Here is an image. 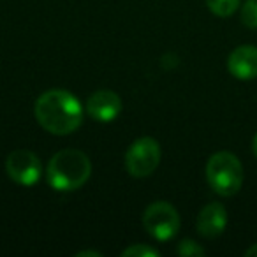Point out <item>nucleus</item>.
<instances>
[{"mask_svg": "<svg viewBox=\"0 0 257 257\" xmlns=\"http://www.w3.org/2000/svg\"><path fill=\"white\" fill-rule=\"evenodd\" d=\"M36 120L44 131L55 136H67L83 123L81 102L71 92L53 88L44 92L36 102Z\"/></svg>", "mask_w": 257, "mask_h": 257, "instance_id": "obj_1", "label": "nucleus"}, {"mask_svg": "<svg viewBox=\"0 0 257 257\" xmlns=\"http://www.w3.org/2000/svg\"><path fill=\"white\" fill-rule=\"evenodd\" d=\"M92 175V162L81 150L67 148L51 157L46 169V178L51 189L60 192L78 190L88 182Z\"/></svg>", "mask_w": 257, "mask_h": 257, "instance_id": "obj_2", "label": "nucleus"}, {"mask_svg": "<svg viewBox=\"0 0 257 257\" xmlns=\"http://www.w3.org/2000/svg\"><path fill=\"white\" fill-rule=\"evenodd\" d=\"M206 180L213 192L222 197H231L243 185V166L231 152H217L208 159Z\"/></svg>", "mask_w": 257, "mask_h": 257, "instance_id": "obj_3", "label": "nucleus"}, {"mask_svg": "<svg viewBox=\"0 0 257 257\" xmlns=\"http://www.w3.org/2000/svg\"><path fill=\"white\" fill-rule=\"evenodd\" d=\"M143 225L150 236L159 241L175 238L180 231V215L173 204L166 201L152 203L143 213Z\"/></svg>", "mask_w": 257, "mask_h": 257, "instance_id": "obj_4", "label": "nucleus"}, {"mask_svg": "<svg viewBox=\"0 0 257 257\" xmlns=\"http://www.w3.org/2000/svg\"><path fill=\"white\" fill-rule=\"evenodd\" d=\"M161 162V147L154 138H140L125 152V169L134 178L150 176Z\"/></svg>", "mask_w": 257, "mask_h": 257, "instance_id": "obj_5", "label": "nucleus"}, {"mask_svg": "<svg viewBox=\"0 0 257 257\" xmlns=\"http://www.w3.org/2000/svg\"><path fill=\"white\" fill-rule=\"evenodd\" d=\"M6 171L15 183L23 187H32L39 182L43 164L34 152L15 150L6 159Z\"/></svg>", "mask_w": 257, "mask_h": 257, "instance_id": "obj_6", "label": "nucleus"}, {"mask_svg": "<svg viewBox=\"0 0 257 257\" xmlns=\"http://www.w3.org/2000/svg\"><path fill=\"white\" fill-rule=\"evenodd\" d=\"M123 109L121 99L113 90H97L86 100V113L97 121H113Z\"/></svg>", "mask_w": 257, "mask_h": 257, "instance_id": "obj_7", "label": "nucleus"}, {"mask_svg": "<svg viewBox=\"0 0 257 257\" xmlns=\"http://www.w3.org/2000/svg\"><path fill=\"white\" fill-rule=\"evenodd\" d=\"M227 69L231 76L241 81L257 78V48L250 44L234 48L227 58Z\"/></svg>", "mask_w": 257, "mask_h": 257, "instance_id": "obj_8", "label": "nucleus"}, {"mask_svg": "<svg viewBox=\"0 0 257 257\" xmlns=\"http://www.w3.org/2000/svg\"><path fill=\"white\" fill-rule=\"evenodd\" d=\"M225 225H227V211L220 203L206 204L197 215L196 227L203 238H217L225 231Z\"/></svg>", "mask_w": 257, "mask_h": 257, "instance_id": "obj_9", "label": "nucleus"}, {"mask_svg": "<svg viewBox=\"0 0 257 257\" xmlns=\"http://www.w3.org/2000/svg\"><path fill=\"white\" fill-rule=\"evenodd\" d=\"M241 0H206V6L215 16L218 18H227L236 9L239 8Z\"/></svg>", "mask_w": 257, "mask_h": 257, "instance_id": "obj_10", "label": "nucleus"}, {"mask_svg": "<svg viewBox=\"0 0 257 257\" xmlns=\"http://www.w3.org/2000/svg\"><path fill=\"white\" fill-rule=\"evenodd\" d=\"M241 23L248 29H257V0H245L241 8Z\"/></svg>", "mask_w": 257, "mask_h": 257, "instance_id": "obj_11", "label": "nucleus"}, {"mask_svg": "<svg viewBox=\"0 0 257 257\" xmlns=\"http://www.w3.org/2000/svg\"><path fill=\"white\" fill-rule=\"evenodd\" d=\"M161 252L150 245H133L121 252V257H159Z\"/></svg>", "mask_w": 257, "mask_h": 257, "instance_id": "obj_12", "label": "nucleus"}, {"mask_svg": "<svg viewBox=\"0 0 257 257\" xmlns=\"http://www.w3.org/2000/svg\"><path fill=\"white\" fill-rule=\"evenodd\" d=\"M176 252L182 257H203L206 253V250L203 246H199L192 239H183L178 246H176Z\"/></svg>", "mask_w": 257, "mask_h": 257, "instance_id": "obj_13", "label": "nucleus"}, {"mask_svg": "<svg viewBox=\"0 0 257 257\" xmlns=\"http://www.w3.org/2000/svg\"><path fill=\"white\" fill-rule=\"evenodd\" d=\"M86 255H93V257H100L102 253L97 252V250H81V252L76 253V257H86Z\"/></svg>", "mask_w": 257, "mask_h": 257, "instance_id": "obj_14", "label": "nucleus"}, {"mask_svg": "<svg viewBox=\"0 0 257 257\" xmlns=\"http://www.w3.org/2000/svg\"><path fill=\"white\" fill-rule=\"evenodd\" d=\"M245 255H246V257H257V243H255V245H252L248 250H246Z\"/></svg>", "mask_w": 257, "mask_h": 257, "instance_id": "obj_15", "label": "nucleus"}, {"mask_svg": "<svg viewBox=\"0 0 257 257\" xmlns=\"http://www.w3.org/2000/svg\"><path fill=\"white\" fill-rule=\"evenodd\" d=\"M252 150H253V155L257 157V134L253 136V141H252Z\"/></svg>", "mask_w": 257, "mask_h": 257, "instance_id": "obj_16", "label": "nucleus"}]
</instances>
